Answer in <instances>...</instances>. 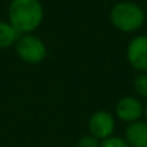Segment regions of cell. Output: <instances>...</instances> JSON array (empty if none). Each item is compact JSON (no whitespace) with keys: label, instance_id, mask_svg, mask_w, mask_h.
I'll use <instances>...</instances> for the list:
<instances>
[{"label":"cell","instance_id":"6da1fadb","mask_svg":"<svg viewBox=\"0 0 147 147\" xmlns=\"http://www.w3.org/2000/svg\"><path fill=\"white\" fill-rule=\"evenodd\" d=\"M45 10L40 0H11L9 4V23L20 34H32L40 27Z\"/></svg>","mask_w":147,"mask_h":147},{"label":"cell","instance_id":"3957f363","mask_svg":"<svg viewBox=\"0 0 147 147\" xmlns=\"http://www.w3.org/2000/svg\"><path fill=\"white\" fill-rule=\"evenodd\" d=\"M14 47L17 56L29 64H39L47 56V47L43 40L33 34H22Z\"/></svg>","mask_w":147,"mask_h":147},{"label":"cell","instance_id":"9c48e42d","mask_svg":"<svg viewBox=\"0 0 147 147\" xmlns=\"http://www.w3.org/2000/svg\"><path fill=\"white\" fill-rule=\"evenodd\" d=\"M133 87L140 97L147 98V71H140L134 76Z\"/></svg>","mask_w":147,"mask_h":147},{"label":"cell","instance_id":"5b68a950","mask_svg":"<svg viewBox=\"0 0 147 147\" xmlns=\"http://www.w3.org/2000/svg\"><path fill=\"white\" fill-rule=\"evenodd\" d=\"M127 61L129 64L140 71H147V36L140 34L130 40L127 45Z\"/></svg>","mask_w":147,"mask_h":147},{"label":"cell","instance_id":"7c38bea8","mask_svg":"<svg viewBox=\"0 0 147 147\" xmlns=\"http://www.w3.org/2000/svg\"><path fill=\"white\" fill-rule=\"evenodd\" d=\"M143 117L146 119V121H147V104L144 106V114H143Z\"/></svg>","mask_w":147,"mask_h":147},{"label":"cell","instance_id":"8fae6325","mask_svg":"<svg viewBox=\"0 0 147 147\" xmlns=\"http://www.w3.org/2000/svg\"><path fill=\"white\" fill-rule=\"evenodd\" d=\"M100 140L96 139L92 134H84L77 140V146L76 147H100Z\"/></svg>","mask_w":147,"mask_h":147},{"label":"cell","instance_id":"52a82bcc","mask_svg":"<svg viewBox=\"0 0 147 147\" xmlns=\"http://www.w3.org/2000/svg\"><path fill=\"white\" fill-rule=\"evenodd\" d=\"M124 140L130 147H147V121L137 120L129 123L124 134Z\"/></svg>","mask_w":147,"mask_h":147},{"label":"cell","instance_id":"ba28073f","mask_svg":"<svg viewBox=\"0 0 147 147\" xmlns=\"http://www.w3.org/2000/svg\"><path fill=\"white\" fill-rule=\"evenodd\" d=\"M20 36L22 34L9 22H0V49L14 46Z\"/></svg>","mask_w":147,"mask_h":147},{"label":"cell","instance_id":"8992f818","mask_svg":"<svg viewBox=\"0 0 147 147\" xmlns=\"http://www.w3.org/2000/svg\"><path fill=\"white\" fill-rule=\"evenodd\" d=\"M144 114V104L134 96L121 97L116 103V116L126 123L137 121Z\"/></svg>","mask_w":147,"mask_h":147},{"label":"cell","instance_id":"277c9868","mask_svg":"<svg viewBox=\"0 0 147 147\" xmlns=\"http://www.w3.org/2000/svg\"><path fill=\"white\" fill-rule=\"evenodd\" d=\"M114 129H116L114 117L111 113L106 110L94 111L89 119V131H90L89 134L94 136L100 142L111 137L114 133Z\"/></svg>","mask_w":147,"mask_h":147},{"label":"cell","instance_id":"30bf717a","mask_svg":"<svg viewBox=\"0 0 147 147\" xmlns=\"http://www.w3.org/2000/svg\"><path fill=\"white\" fill-rule=\"evenodd\" d=\"M100 147H130L129 143L123 139V137H119V136H111L106 140H101Z\"/></svg>","mask_w":147,"mask_h":147},{"label":"cell","instance_id":"7a4b0ae2","mask_svg":"<svg viewBox=\"0 0 147 147\" xmlns=\"http://www.w3.org/2000/svg\"><path fill=\"white\" fill-rule=\"evenodd\" d=\"M110 22L117 30L133 33L144 24L146 13L143 7L134 1H119L110 10Z\"/></svg>","mask_w":147,"mask_h":147}]
</instances>
